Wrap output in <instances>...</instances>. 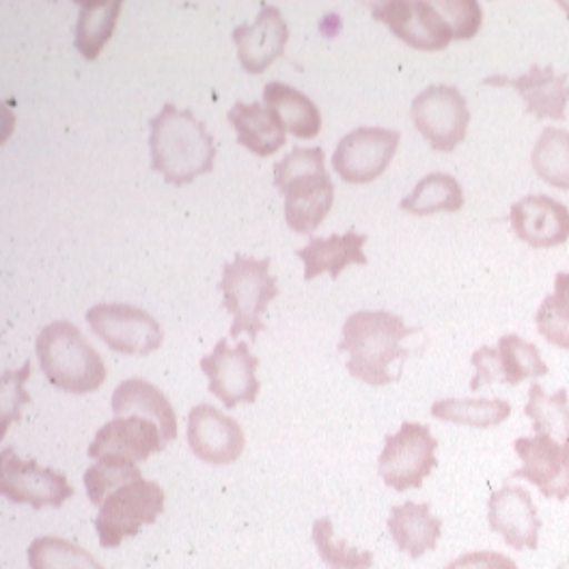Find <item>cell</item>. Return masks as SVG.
I'll return each mask as SVG.
<instances>
[{
    "label": "cell",
    "instance_id": "cell-34",
    "mask_svg": "<svg viewBox=\"0 0 569 569\" xmlns=\"http://www.w3.org/2000/svg\"><path fill=\"white\" fill-rule=\"evenodd\" d=\"M141 477V468L137 462L119 456H107V458H100L84 472V488H87L89 500L102 507L112 492H117L119 488Z\"/></svg>",
    "mask_w": 569,
    "mask_h": 569
},
{
    "label": "cell",
    "instance_id": "cell-21",
    "mask_svg": "<svg viewBox=\"0 0 569 569\" xmlns=\"http://www.w3.org/2000/svg\"><path fill=\"white\" fill-rule=\"evenodd\" d=\"M110 408L117 417H144L160 426L167 442L178 438V417L164 392L141 378L123 380L110 399Z\"/></svg>",
    "mask_w": 569,
    "mask_h": 569
},
{
    "label": "cell",
    "instance_id": "cell-9",
    "mask_svg": "<svg viewBox=\"0 0 569 569\" xmlns=\"http://www.w3.org/2000/svg\"><path fill=\"white\" fill-rule=\"evenodd\" d=\"M0 492L16 505H31L33 509L61 507L73 497L63 472L39 466L36 460H20L13 449H4L0 458Z\"/></svg>",
    "mask_w": 569,
    "mask_h": 569
},
{
    "label": "cell",
    "instance_id": "cell-38",
    "mask_svg": "<svg viewBox=\"0 0 569 569\" xmlns=\"http://www.w3.org/2000/svg\"><path fill=\"white\" fill-rule=\"evenodd\" d=\"M445 569H518V566L500 552L481 550V552L462 555L460 559L451 561Z\"/></svg>",
    "mask_w": 569,
    "mask_h": 569
},
{
    "label": "cell",
    "instance_id": "cell-32",
    "mask_svg": "<svg viewBox=\"0 0 569 569\" xmlns=\"http://www.w3.org/2000/svg\"><path fill=\"white\" fill-rule=\"evenodd\" d=\"M539 335L555 348L569 350V272H559L555 293L546 296L535 313Z\"/></svg>",
    "mask_w": 569,
    "mask_h": 569
},
{
    "label": "cell",
    "instance_id": "cell-23",
    "mask_svg": "<svg viewBox=\"0 0 569 569\" xmlns=\"http://www.w3.org/2000/svg\"><path fill=\"white\" fill-rule=\"evenodd\" d=\"M392 541L412 559L431 552L442 535V520L431 513L427 502H403L391 509L387 522Z\"/></svg>",
    "mask_w": 569,
    "mask_h": 569
},
{
    "label": "cell",
    "instance_id": "cell-22",
    "mask_svg": "<svg viewBox=\"0 0 569 569\" xmlns=\"http://www.w3.org/2000/svg\"><path fill=\"white\" fill-rule=\"evenodd\" d=\"M367 242V236L356 233L350 229L343 236H330V238H311L305 249L296 250V254L305 261V281H313L323 272L330 274V279H337L348 266H367V257L362 247Z\"/></svg>",
    "mask_w": 569,
    "mask_h": 569
},
{
    "label": "cell",
    "instance_id": "cell-30",
    "mask_svg": "<svg viewBox=\"0 0 569 569\" xmlns=\"http://www.w3.org/2000/svg\"><path fill=\"white\" fill-rule=\"evenodd\" d=\"M533 171L555 188L569 190V132L546 128L535 142L531 153Z\"/></svg>",
    "mask_w": 569,
    "mask_h": 569
},
{
    "label": "cell",
    "instance_id": "cell-17",
    "mask_svg": "<svg viewBox=\"0 0 569 569\" xmlns=\"http://www.w3.org/2000/svg\"><path fill=\"white\" fill-rule=\"evenodd\" d=\"M490 529L513 550H535L539 546L541 520L533 497L522 486H502L490 497Z\"/></svg>",
    "mask_w": 569,
    "mask_h": 569
},
{
    "label": "cell",
    "instance_id": "cell-28",
    "mask_svg": "<svg viewBox=\"0 0 569 569\" xmlns=\"http://www.w3.org/2000/svg\"><path fill=\"white\" fill-rule=\"evenodd\" d=\"M511 415V406L505 399H440L431 406V417L438 421L456 426L486 427L500 426Z\"/></svg>",
    "mask_w": 569,
    "mask_h": 569
},
{
    "label": "cell",
    "instance_id": "cell-4",
    "mask_svg": "<svg viewBox=\"0 0 569 569\" xmlns=\"http://www.w3.org/2000/svg\"><path fill=\"white\" fill-rule=\"evenodd\" d=\"M36 350L41 371L61 391L87 395L107 380L102 356L71 321H52L41 328Z\"/></svg>",
    "mask_w": 569,
    "mask_h": 569
},
{
    "label": "cell",
    "instance_id": "cell-14",
    "mask_svg": "<svg viewBox=\"0 0 569 569\" xmlns=\"http://www.w3.org/2000/svg\"><path fill=\"white\" fill-rule=\"evenodd\" d=\"M522 468L513 470V479H527L546 498H569V445L535 433L533 438H518L513 442Z\"/></svg>",
    "mask_w": 569,
    "mask_h": 569
},
{
    "label": "cell",
    "instance_id": "cell-10",
    "mask_svg": "<svg viewBox=\"0 0 569 569\" xmlns=\"http://www.w3.org/2000/svg\"><path fill=\"white\" fill-rule=\"evenodd\" d=\"M87 321L96 337L119 355H151L162 343L160 323L132 305H96L87 311Z\"/></svg>",
    "mask_w": 569,
    "mask_h": 569
},
{
    "label": "cell",
    "instance_id": "cell-16",
    "mask_svg": "<svg viewBox=\"0 0 569 569\" xmlns=\"http://www.w3.org/2000/svg\"><path fill=\"white\" fill-rule=\"evenodd\" d=\"M167 440L160 431V426L144 417H114L102 427L93 442L89 445V456L93 460L119 456L132 462H144L153 453L164 451Z\"/></svg>",
    "mask_w": 569,
    "mask_h": 569
},
{
    "label": "cell",
    "instance_id": "cell-6",
    "mask_svg": "<svg viewBox=\"0 0 569 569\" xmlns=\"http://www.w3.org/2000/svg\"><path fill=\"white\" fill-rule=\"evenodd\" d=\"M164 490L142 477L112 492L96 518L100 543L104 548H117L126 537L141 533L144 525H153L164 511Z\"/></svg>",
    "mask_w": 569,
    "mask_h": 569
},
{
    "label": "cell",
    "instance_id": "cell-18",
    "mask_svg": "<svg viewBox=\"0 0 569 569\" xmlns=\"http://www.w3.org/2000/svg\"><path fill=\"white\" fill-rule=\"evenodd\" d=\"M516 236L533 249H555L569 238V210L548 194H529L509 212Z\"/></svg>",
    "mask_w": 569,
    "mask_h": 569
},
{
    "label": "cell",
    "instance_id": "cell-35",
    "mask_svg": "<svg viewBox=\"0 0 569 569\" xmlns=\"http://www.w3.org/2000/svg\"><path fill=\"white\" fill-rule=\"evenodd\" d=\"M313 543L320 552L321 561L332 569H371L373 555L369 550H358L343 539L335 537L332 520L326 516L313 525Z\"/></svg>",
    "mask_w": 569,
    "mask_h": 569
},
{
    "label": "cell",
    "instance_id": "cell-5",
    "mask_svg": "<svg viewBox=\"0 0 569 569\" xmlns=\"http://www.w3.org/2000/svg\"><path fill=\"white\" fill-rule=\"evenodd\" d=\"M270 259H254L244 254H236L233 261L224 263L222 281L218 287L224 296L222 309L233 316L231 337L247 332L250 341H254L266 330L261 316L279 296V287L270 274Z\"/></svg>",
    "mask_w": 569,
    "mask_h": 569
},
{
    "label": "cell",
    "instance_id": "cell-24",
    "mask_svg": "<svg viewBox=\"0 0 569 569\" xmlns=\"http://www.w3.org/2000/svg\"><path fill=\"white\" fill-rule=\"evenodd\" d=\"M229 123L238 132V141L250 149L254 156H272L283 147L284 128L281 117L272 108L263 104H247V102H236L233 108L227 112Z\"/></svg>",
    "mask_w": 569,
    "mask_h": 569
},
{
    "label": "cell",
    "instance_id": "cell-1",
    "mask_svg": "<svg viewBox=\"0 0 569 569\" xmlns=\"http://www.w3.org/2000/svg\"><path fill=\"white\" fill-rule=\"evenodd\" d=\"M417 328H408L406 321L389 311H358L343 323V339L339 352L348 355V371L356 380L385 387L397 382L399 373L392 365L401 369V360L410 352L401 348V341L415 335Z\"/></svg>",
    "mask_w": 569,
    "mask_h": 569
},
{
    "label": "cell",
    "instance_id": "cell-13",
    "mask_svg": "<svg viewBox=\"0 0 569 569\" xmlns=\"http://www.w3.org/2000/svg\"><path fill=\"white\" fill-rule=\"evenodd\" d=\"M401 134L387 128H358L335 149V173L348 183H369L380 178L397 151Z\"/></svg>",
    "mask_w": 569,
    "mask_h": 569
},
{
    "label": "cell",
    "instance_id": "cell-39",
    "mask_svg": "<svg viewBox=\"0 0 569 569\" xmlns=\"http://www.w3.org/2000/svg\"><path fill=\"white\" fill-rule=\"evenodd\" d=\"M559 7L569 16V0H559Z\"/></svg>",
    "mask_w": 569,
    "mask_h": 569
},
{
    "label": "cell",
    "instance_id": "cell-8",
    "mask_svg": "<svg viewBox=\"0 0 569 569\" xmlns=\"http://www.w3.org/2000/svg\"><path fill=\"white\" fill-rule=\"evenodd\" d=\"M410 114L436 151H453L466 139L470 110L462 93L451 84L427 87L415 98Z\"/></svg>",
    "mask_w": 569,
    "mask_h": 569
},
{
    "label": "cell",
    "instance_id": "cell-15",
    "mask_svg": "<svg viewBox=\"0 0 569 569\" xmlns=\"http://www.w3.org/2000/svg\"><path fill=\"white\" fill-rule=\"evenodd\" d=\"M188 445L201 462L227 466L242 456L247 436L233 417L201 403L188 415Z\"/></svg>",
    "mask_w": 569,
    "mask_h": 569
},
{
    "label": "cell",
    "instance_id": "cell-29",
    "mask_svg": "<svg viewBox=\"0 0 569 569\" xmlns=\"http://www.w3.org/2000/svg\"><path fill=\"white\" fill-rule=\"evenodd\" d=\"M525 412L533 421L535 433H543L559 440L561 445H569V403L566 389L548 395L541 389V385H533Z\"/></svg>",
    "mask_w": 569,
    "mask_h": 569
},
{
    "label": "cell",
    "instance_id": "cell-36",
    "mask_svg": "<svg viewBox=\"0 0 569 569\" xmlns=\"http://www.w3.org/2000/svg\"><path fill=\"white\" fill-rule=\"evenodd\" d=\"M436 9L447 18L453 29V39H472L483 22L481 4L475 0H438Z\"/></svg>",
    "mask_w": 569,
    "mask_h": 569
},
{
    "label": "cell",
    "instance_id": "cell-7",
    "mask_svg": "<svg viewBox=\"0 0 569 569\" xmlns=\"http://www.w3.org/2000/svg\"><path fill=\"white\" fill-rule=\"evenodd\" d=\"M436 449L438 440L431 436L429 427L403 423L397 433L387 436L385 440V449L378 460L380 477L397 492L421 488L429 472L438 466Z\"/></svg>",
    "mask_w": 569,
    "mask_h": 569
},
{
    "label": "cell",
    "instance_id": "cell-3",
    "mask_svg": "<svg viewBox=\"0 0 569 569\" xmlns=\"http://www.w3.org/2000/svg\"><path fill=\"white\" fill-rule=\"evenodd\" d=\"M274 183L284 197V220L311 236L335 203V183L323 167L321 147H296L274 164Z\"/></svg>",
    "mask_w": 569,
    "mask_h": 569
},
{
    "label": "cell",
    "instance_id": "cell-19",
    "mask_svg": "<svg viewBox=\"0 0 569 569\" xmlns=\"http://www.w3.org/2000/svg\"><path fill=\"white\" fill-rule=\"evenodd\" d=\"M238 57L249 73H263L277 59H281L289 39V27L279 7L263 4L252 24H242L233 33Z\"/></svg>",
    "mask_w": 569,
    "mask_h": 569
},
{
    "label": "cell",
    "instance_id": "cell-25",
    "mask_svg": "<svg viewBox=\"0 0 569 569\" xmlns=\"http://www.w3.org/2000/svg\"><path fill=\"white\" fill-rule=\"evenodd\" d=\"M263 104L272 108L284 128L298 139H316L321 130L320 108L313 104L302 91L283 84V82H268L263 87Z\"/></svg>",
    "mask_w": 569,
    "mask_h": 569
},
{
    "label": "cell",
    "instance_id": "cell-2",
    "mask_svg": "<svg viewBox=\"0 0 569 569\" xmlns=\"http://www.w3.org/2000/svg\"><path fill=\"white\" fill-rule=\"evenodd\" d=\"M149 126L151 169L169 183L186 186L199 176L212 173L216 142L203 121H199L190 110L164 104Z\"/></svg>",
    "mask_w": 569,
    "mask_h": 569
},
{
    "label": "cell",
    "instance_id": "cell-33",
    "mask_svg": "<svg viewBox=\"0 0 569 569\" xmlns=\"http://www.w3.org/2000/svg\"><path fill=\"white\" fill-rule=\"evenodd\" d=\"M31 569H104L91 552L61 537H37L29 546Z\"/></svg>",
    "mask_w": 569,
    "mask_h": 569
},
{
    "label": "cell",
    "instance_id": "cell-31",
    "mask_svg": "<svg viewBox=\"0 0 569 569\" xmlns=\"http://www.w3.org/2000/svg\"><path fill=\"white\" fill-rule=\"evenodd\" d=\"M497 352L505 385H520L529 378H541L548 373V365L543 362L537 346L518 335L500 337Z\"/></svg>",
    "mask_w": 569,
    "mask_h": 569
},
{
    "label": "cell",
    "instance_id": "cell-26",
    "mask_svg": "<svg viewBox=\"0 0 569 569\" xmlns=\"http://www.w3.org/2000/svg\"><path fill=\"white\" fill-rule=\"evenodd\" d=\"M123 2H82L76 22V50L87 59L96 61L117 29L119 11Z\"/></svg>",
    "mask_w": 569,
    "mask_h": 569
},
{
    "label": "cell",
    "instance_id": "cell-20",
    "mask_svg": "<svg viewBox=\"0 0 569 569\" xmlns=\"http://www.w3.org/2000/svg\"><path fill=\"white\" fill-rule=\"evenodd\" d=\"M486 84H507L513 87L527 102V112L535 114L537 119H566V107L569 102V76L557 73L552 66L539 68L533 66L531 70L518 78L507 76H492L486 78Z\"/></svg>",
    "mask_w": 569,
    "mask_h": 569
},
{
    "label": "cell",
    "instance_id": "cell-27",
    "mask_svg": "<svg viewBox=\"0 0 569 569\" xmlns=\"http://www.w3.org/2000/svg\"><path fill=\"white\" fill-rule=\"evenodd\" d=\"M463 190L460 181L449 173H429L415 190L401 199L399 208L415 216L462 210Z\"/></svg>",
    "mask_w": 569,
    "mask_h": 569
},
{
    "label": "cell",
    "instance_id": "cell-37",
    "mask_svg": "<svg viewBox=\"0 0 569 569\" xmlns=\"http://www.w3.org/2000/svg\"><path fill=\"white\" fill-rule=\"evenodd\" d=\"M472 367H475V378H472V382H470V389H472V391H479V389H483L486 385L502 382L497 348H479V350L472 355Z\"/></svg>",
    "mask_w": 569,
    "mask_h": 569
},
{
    "label": "cell",
    "instance_id": "cell-12",
    "mask_svg": "<svg viewBox=\"0 0 569 569\" xmlns=\"http://www.w3.org/2000/svg\"><path fill=\"white\" fill-rule=\"evenodd\" d=\"M259 358L250 355L249 343H238L236 348L227 346V339H220L212 355L201 358V371L210 378V392L216 395L227 410H233L240 403H254L259 395V380L254 376Z\"/></svg>",
    "mask_w": 569,
    "mask_h": 569
},
{
    "label": "cell",
    "instance_id": "cell-11",
    "mask_svg": "<svg viewBox=\"0 0 569 569\" xmlns=\"http://www.w3.org/2000/svg\"><path fill=\"white\" fill-rule=\"evenodd\" d=\"M373 18L385 22L408 46L426 52L447 48L453 41V29L447 18L426 0H389L371 4Z\"/></svg>",
    "mask_w": 569,
    "mask_h": 569
}]
</instances>
